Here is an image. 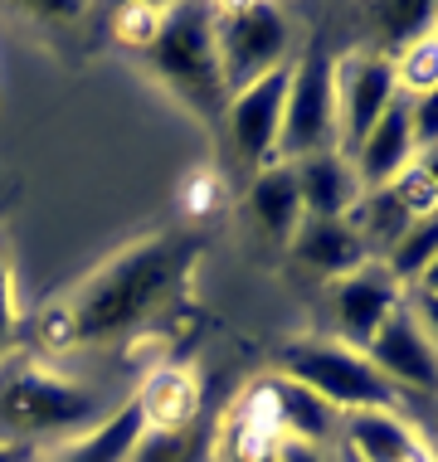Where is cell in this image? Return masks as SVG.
Masks as SVG:
<instances>
[{"label": "cell", "instance_id": "1", "mask_svg": "<svg viewBox=\"0 0 438 462\" xmlns=\"http://www.w3.org/2000/svg\"><path fill=\"white\" fill-rule=\"evenodd\" d=\"M195 263H200L195 234H156L146 244H132L107 268H98L64 307L44 311L40 317L44 346L73 351V346L127 341L132 331L156 321L191 287Z\"/></svg>", "mask_w": 438, "mask_h": 462}, {"label": "cell", "instance_id": "2", "mask_svg": "<svg viewBox=\"0 0 438 462\" xmlns=\"http://www.w3.org/2000/svg\"><path fill=\"white\" fill-rule=\"evenodd\" d=\"M112 414L107 394L73 374L10 356L0 365V439L40 448L49 439H83Z\"/></svg>", "mask_w": 438, "mask_h": 462}, {"label": "cell", "instance_id": "3", "mask_svg": "<svg viewBox=\"0 0 438 462\" xmlns=\"http://www.w3.org/2000/svg\"><path fill=\"white\" fill-rule=\"evenodd\" d=\"M146 69L181 97L191 112L205 122H224L229 88L219 73V49H215V5H166L156 40L142 49Z\"/></svg>", "mask_w": 438, "mask_h": 462}, {"label": "cell", "instance_id": "4", "mask_svg": "<svg viewBox=\"0 0 438 462\" xmlns=\"http://www.w3.org/2000/svg\"><path fill=\"white\" fill-rule=\"evenodd\" d=\"M278 374L283 380L307 384L312 394H322L331 409L356 414V409H399L405 399L380 370L366 360V351H350L341 341H293L278 351Z\"/></svg>", "mask_w": 438, "mask_h": 462}, {"label": "cell", "instance_id": "5", "mask_svg": "<svg viewBox=\"0 0 438 462\" xmlns=\"http://www.w3.org/2000/svg\"><path fill=\"white\" fill-rule=\"evenodd\" d=\"M317 152H341V112H336V54L312 44L287 69V103L278 132V161H307Z\"/></svg>", "mask_w": 438, "mask_h": 462}, {"label": "cell", "instance_id": "6", "mask_svg": "<svg viewBox=\"0 0 438 462\" xmlns=\"http://www.w3.org/2000/svg\"><path fill=\"white\" fill-rule=\"evenodd\" d=\"M215 49H219L224 88L234 97L248 83L293 64V24H287V10L268 5V0L215 5Z\"/></svg>", "mask_w": 438, "mask_h": 462}, {"label": "cell", "instance_id": "7", "mask_svg": "<svg viewBox=\"0 0 438 462\" xmlns=\"http://www.w3.org/2000/svg\"><path fill=\"white\" fill-rule=\"evenodd\" d=\"M399 103L395 64L375 49H350L336 59V112H341V156L350 161L366 132Z\"/></svg>", "mask_w": 438, "mask_h": 462}, {"label": "cell", "instance_id": "8", "mask_svg": "<svg viewBox=\"0 0 438 462\" xmlns=\"http://www.w3.org/2000/svg\"><path fill=\"white\" fill-rule=\"evenodd\" d=\"M405 307V287H399L385 263H366L346 278H336L327 287V311H331V327L336 341L350 346V351H366L375 341V331Z\"/></svg>", "mask_w": 438, "mask_h": 462}, {"label": "cell", "instance_id": "9", "mask_svg": "<svg viewBox=\"0 0 438 462\" xmlns=\"http://www.w3.org/2000/svg\"><path fill=\"white\" fill-rule=\"evenodd\" d=\"M366 360L395 384L405 404H415V399H438V351L429 346V336L419 331V321L409 307H399L395 317L375 331V341L366 346Z\"/></svg>", "mask_w": 438, "mask_h": 462}, {"label": "cell", "instance_id": "10", "mask_svg": "<svg viewBox=\"0 0 438 462\" xmlns=\"http://www.w3.org/2000/svg\"><path fill=\"white\" fill-rule=\"evenodd\" d=\"M293 69V64H287ZM287 69L248 83L224 107V132H229L234 156L248 161L254 171L278 161V132H283V103H287Z\"/></svg>", "mask_w": 438, "mask_h": 462}, {"label": "cell", "instance_id": "11", "mask_svg": "<svg viewBox=\"0 0 438 462\" xmlns=\"http://www.w3.org/2000/svg\"><path fill=\"white\" fill-rule=\"evenodd\" d=\"M336 453L350 462H433L429 439L399 409H356V414H341V443H336Z\"/></svg>", "mask_w": 438, "mask_h": 462}, {"label": "cell", "instance_id": "12", "mask_svg": "<svg viewBox=\"0 0 438 462\" xmlns=\"http://www.w3.org/2000/svg\"><path fill=\"white\" fill-rule=\"evenodd\" d=\"M415 156H419V146H415V127H409V97H399V103L366 132V142L356 146L350 166H356L360 190H380V185H390L395 176H405V171L415 166Z\"/></svg>", "mask_w": 438, "mask_h": 462}, {"label": "cell", "instance_id": "13", "mask_svg": "<svg viewBox=\"0 0 438 462\" xmlns=\"http://www.w3.org/2000/svg\"><path fill=\"white\" fill-rule=\"evenodd\" d=\"M263 384H268V399H273V414H278L283 439L336 453V443H341V409H331L322 394H312L307 384H297V380H283V374H268Z\"/></svg>", "mask_w": 438, "mask_h": 462}, {"label": "cell", "instance_id": "14", "mask_svg": "<svg viewBox=\"0 0 438 462\" xmlns=\"http://www.w3.org/2000/svg\"><path fill=\"white\" fill-rule=\"evenodd\" d=\"M293 258L303 263L307 273H317L322 282H336L346 278V273L375 263L366 254V244H360V234L350 229V219H303V229L293 234Z\"/></svg>", "mask_w": 438, "mask_h": 462}, {"label": "cell", "instance_id": "15", "mask_svg": "<svg viewBox=\"0 0 438 462\" xmlns=\"http://www.w3.org/2000/svg\"><path fill=\"white\" fill-rule=\"evenodd\" d=\"M297 190H303V215L307 219H346L356 199L366 195L356 180V166L341 152H317L307 161H293Z\"/></svg>", "mask_w": 438, "mask_h": 462}, {"label": "cell", "instance_id": "16", "mask_svg": "<svg viewBox=\"0 0 438 462\" xmlns=\"http://www.w3.org/2000/svg\"><path fill=\"white\" fill-rule=\"evenodd\" d=\"M248 215L273 244H293V234L303 229V190H297V176L293 166L273 161V166L254 171L248 180Z\"/></svg>", "mask_w": 438, "mask_h": 462}, {"label": "cell", "instance_id": "17", "mask_svg": "<svg viewBox=\"0 0 438 462\" xmlns=\"http://www.w3.org/2000/svg\"><path fill=\"white\" fill-rule=\"evenodd\" d=\"M215 453H219V419L210 409H200L191 423H175V429H142L127 462H215Z\"/></svg>", "mask_w": 438, "mask_h": 462}, {"label": "cell", "instance_id": "18", "mask_svg": "<svg viewBox=\"0 0 438 462\" xmlns=\"http://www.w3.org/2000/svg\"><path fill=\"white\" fill-rule=\"evenodd\" d=\"M146 419H142V404L136 399H127V404H117L112 414L98 423L93 433H83V439L64 443L49 462H127V453L136 448V439H142Z\"/></svg>", "mask_w": 438, "mask_h": 462}, {"label": "cell", "instance_id": "19", "mask_svg": "<svg viewBox=\"0 0 438 462\" xmlns=\"http://www.w3.org/2000/svg\"><path fill=\"white\" fill-rule=\"evenodd\" d=\"M346 219H350V229L360 234V244H366V254L375 258V263H380V258L399 244V234L415 224V215L405 209V199H399L390 185H380V190H366V195L356 199V209H350Z\"/></svg>", "mask_w": 438, "mask_h": 462}, {"label": "cell", "instance_id": "20", "mask_svg": "<svg viewBox=\"0 0 438 462\" xmlns=\"http://www.w3.org/2000/svg\"><path fill=\"white\" fill-rule=\"evenodd\" d=\"M132 399L142 404L146 429H175V423H191L200 414V390L185 370H156Z\"/></svg>", "mask_w": 438, "mask_h": 462}, {"label": "cell", "instance_id": "21", "mask_svg": "<svg viewBox=\"0 0 438 462\" xmlns=\"http://www.w3.org/2000/svg\"><path fill=\"white\" fill-rule=\"evenodd\" d=\"M433 0H399V5H375L370 10V30H375V54L395 59L409 44H419L424 34H433Z\"/></svg>", "mask_w": 438, "mask_h": 462}, {"label": "cell", "instance_id": "22", "mask_svg": "<svg viewBox=\"0 0 438 462\" xmlns=\"http://www.w3.org/2000/svg\"><path fill=\"white\" fill-rule=\"evenodd\" d=\"M433 258H438V209L409 224V229L399 234V244L380 258V263H385V273H390V278L409 292V287H415L424 273H429Z\"/></svg>", "mask_w": 438, "mask_h": 462}, {"label": "cell", "instance_id": "23", "mask_svg": "<svg viewBox=\"0 0 438 462\" xmlns=\"http://www.w3.org/2000/svg\"><path fill=\"white\" fill-rule=\"evenodd\" d=\"M390 64H395L399 97H419V93L438 88V34H424L419 44H409L405 54H395Z\"/></svg>", "mask_w": 438, "mask_h": 462}, {"label": "cell", "instance_id": "24", "mask_svg": "<svg viewBox=\"0 0 438 462\" xmlns=\"http://www.w3.org/2000/svg\"><path fill=\"white\" fill-rule=\"evenodd\" d=\"M409 127H415V146H419V152H433V146H438V88L409 97Z\"/></svg>", "mask_w": 438, "mask_h": 462}, {"label": "cell", "instance_id": "25", "mask_svg": "<svg viewBox=\"0 0 438 462\" xmlns=\"http://www.w3.org/2000/svg\"><path fill=\"white\" fill-rule=\"evenodd\" d=\"M161 15H166V5H132V10H122V24H117V34L127 44H152L156 40V30H161Z\"/></svg>", "mask_w": 438, "mask_h": 462}, {"label": "cell", "instance_id": "26", "mask_svg": "<svg viewBox=\"0 0 438 462\" xmlns=\"http://www.w3.org/2000/svg\"><path fill=\"white\" fill-rule=\"evenodd\" d=\"M15 331H20V317H15V287H10V268L0 258V365L15 356Z\"/></svg>", "mask_w": 438, "mask_h": 462}, {"label": "cell", "instance_id": "27", "mask_svg": "<svg viewBox=\"0 0 438 462\" xmlns=\"http://www.w3.org/2000/svg\"><path fill=\"white\" fill-rule=\"evenodd\" d=\"M405 307L415 311L419 331L429 336V346H433V351H438V297H429V292H419V287H409V292H405Z\"/></svg>", "mask_w": 438, "mask_h": 462}, {"label": "cell", "instance_id": "28", "mask_svg": "<svg viewBox=\"0 0 438 462\" xmlns=\"http://www.w3.org/2000/svg\"><path fill=\"white\" fill-rule=\"evenodd\" d=\"M278 462H336V457L327 453V448H312V443H293V439H283Z\"/></svg>", "mask_w": 438, "mask_h": 462}, {"label": "cell", "instance_id": "29", "mask_svg": "<svg viewBox=\"0 0 438 462\" xmlns=\"http://www.w3.org/2000/svg\"><path fill=\"white\" fill-rule=\"evenodd\" d=\"M0 462H40V448H30V443H10V439H0Z\"/></svg>", "mask_w": 438, "mask_h": 462}, {"label": "cell", "instance_id": "30", "mask_svg": "<svg viewBox=\"0 0 438 462\" xmlns=\"http://www.w3.org/2000/svg\"><path fill=\"white\" fill-rule=\"evenodd\" d=\"M415 161H419V171H424V176H429V180L438 185V146H433V152H419Z\"/></svg>", "mask_w": 438, "mask_h": 462}, {"label": "cell", "instance_id": "31", "mask_svg": "<svg viewBox=\"0 0 438 462\" xmlns=\"http://www.w3.org/2000/svg\"><path fill=\"white\" fill-rule=\"evenodd\" d=\"M415 287H419V292H429V297H438V258L429 263V273H424V278H419Z\"/></svg>", "mask_w": 438, "mask_h": 462}, {"label": "cell", "instance_id": "32", "mask_svg": "<svg viewBox=\"0 0 438 462\" xmlns=\"http://www.w3.org/2000/svg\"><path fill=\"white\" fill-rule=\"evenodd\" d=\"M429 433H433V439H429V448H433V453H438V414H433V429H429Z\"/></svg>", "mask_w": 438, "mask_h": 462}, {"label": "cell", "instance_id": "33", "mask_svg": "<svg viewBox=\"0 0 438 462\" xmlns=\"http://www.w3.org/2000/svg\"><path fill=\"white\" fill-rule=\"evenodd\" d=\"M336 462H350V457H341V453H336Z\"/></svg>", "mask_w": 438, "mask_h": 462}, {"label": "cell", "instance_id": "34", "mask_svg": "<svg viewBox=\"0 0 438 462\" xmlns=\"http://www.w3.org/2000/svg\"><path fill=\"white\" fill-rule=\"evenodd\" d=\"M433 34H438V15H433Z\"/></svg>", "mask_w": 438, "mask_h": 462}, {"label": "cell", "instance_id": "35", "mask_svg": "<svg viewBox=\"0 0 438 462\" xmlns=\"http://www.w3.org/2000/svg\"><path fill=\"white\" fill-rule=\"evenodd\" d=\"M433 462H438V453H433Z\"/></svg>", "mask_w": 438, "mask_h": 462}]
</instances>
